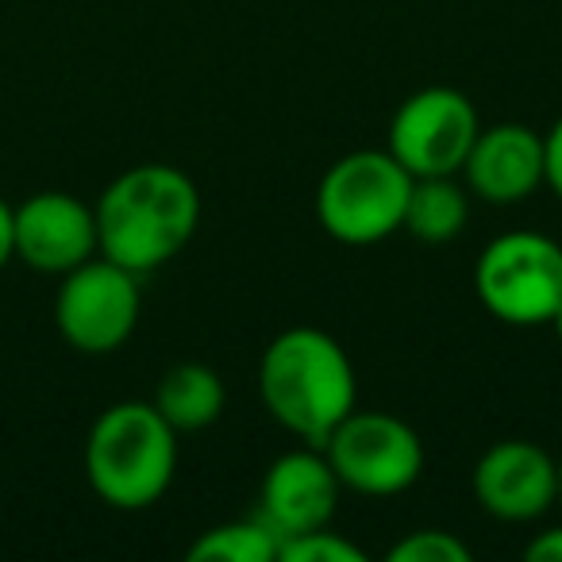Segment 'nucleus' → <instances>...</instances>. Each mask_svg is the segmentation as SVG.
Returning a JSON list of instances; mask_svg holds the SVG:
<instances>
[{
	"mask_svg": "<svg viewBox=\"0 0 562 562\" xmlns=\"http://www.w3.org/2000/svg\"><path fill=\"white\" fill-rule=\"evenodd\" d=\"M101 255L150 273L178 258L201 227V189L170 162H139L112 178L93 204Z\"/></svg>",
	"mask_w": 562,
	"mask_h": 562,
	"instance_id": "obj_1",
	"label": "nucleus"
},
{
	"mask_svg": "<svg viewBox=\"0 0 562 562\" xmlns=\"http://www.w3.org/2000/svg\"><path fill=\"white\" fill-rule=\"evenodd\" d=\"M258 397L290 436L321 447L328 431L359 408V374L331 331L297 324L266 344L258 359Z\"/></svg>",
	"mask_w": 562,
	"mask_h": 562,
	"instance_id": "obj_2",
	"label": "nucleus"
},
{
	"mask_svg": "<svg viewBox=\"0 0 562 562\" xmlns=\"http://www.w3.org/2000/svg\"><path fill=\"white\" fill-rule=\"evenodd\" d=\"M178 474V431L150 401H116L86 439L89 490L120 513H139L170 493Z\"/></svg>",
	"mask_w": 562,
	"mask_h": 562,
	"instance_id": "obj_3",
	"label": "nucleus"
},
{
	"mask_svg": "<svg viewBox=\"0 0 562 562\" xmlns=\"http://www.w3.org/2000/svg\"><path fill=\"white\" fill-rule=\"evenodd\" d=\"M413 173L390 150L362 147L336 158L316 186V220L344 247H374L405 224Z\"/></svg>",
	"mask_w": 562,
	"mask_h": 562,
	"instance_id": "obj_4",
	"label": "nucleus"
},
{
	"mask_svg": "<svg viewBox=\"0 0 562 562\" xmlns=\"http://www.w3.org/2000/svg\"><path fill=\"white\" fill-rule=\"evenodd\" d=\"M474 293L508 328H547L562 305V243L543 232H501L474 262Z\"/></svg>",
	"mask_w": 562,
	"mask_h": 562,
	"instance_id": "obj_5",
	"label": "nucleus"
},
{
	"mask_svg": "<svg viewBox=\"0 0 562 562\" xmlns=\"http://www.w3.org/2000/svg\"><path fill=\"white\" fill-rule=\"evenodd\" d=\"M339 485L362 497H397L424 474V439L382 408H351L321 443Z\"/></svg>",
	"mask_w": 562,
	"mask_h": 562,
	"instance_id": "obj_6",
	"label": "nucleus"
},
{
	"mask_svg": "<svg viewBox=\"0 0 562 562\" xmlns=\"http://www.w3.org/2000/svg\"><path fill=\"white\" fill-rule=\"evenodd\" d=\"M143 313L139 273L93 255L89 262L63 273L55 293L58 336L81 355H112L135 336Z\"/></svg>",
	"mask_w": 562,
	"mask_h": 562,
	"instance_id": "obj_7",
	"label": "nucleus"
},
{
	"mask_svg": "<svg viewBox=\"0 0 562 562\" xmlns=\"http://www.w3.org/2000/svg\"><path fill=\"white\" fill-rule=\"evenodd\" d=\"M477 132H482V116L462 89L428 86L397 104L385 150L413 178H443L462 170Z\"/></svg>",
	"mask_w": 562,
	"mask_h": 562,
	"instance_id": "obj_8",
	"label": "nucleus"
},
{
	"mask_svg": "<svg viewBox=\"0 0 562 562\" xmlns=\"http://www.w3.org/2000/svg\"><path fill=\"white\" fill-rule=\"evenodd\" d=\"M474 501L501 524H531L559 505V462L531 439H497L474 462Z\"/></svg>",
	"mask_w": 562,
	"mask_h": 562,
	"instance_id": "obj_9",
	"label": "nucleus"
},
{
	"mask_svg": "<svg viewBox=\"0 0 562 562\" xmlns=\"http://www.w3.org/2000/svg\"><path fill=\"white\" fill-rule=\"evenodd\" d=\"M12 250L32 270L63 278L74 266L101 255L93 204L63 189L32 193L12 209Z\"/></svg>",
	"mask_w": 562,
	"mask_h": 562,
	"instance_id": "obj_10",
	"label": "nucleus"
},
{
	"mask_svg": "<svg viewBox=\"0 0 562 562\" xmlns=\"http://www.w3.org/2000/svg\"><path fill=\"white\" fill-rule=\"evenodd\" d=\"M339 493H344V485H339L328 454L313 443L293 447L266 467L262 485H258V516L281 539L297 536V531L331 524L339 508Z\"/></svg>",
	"mask_w": 562,
	"mask_h": 562,
	"instance_id": "obj_11",
	"label": "nucleus"
},
{
	"mask_svg": "<svg viewBox=\"0 0 562 562\" xmlns=\"http://www.w3.org/2000/svg\"><path fill=\"white\" fill-rule=\"evenodd\" d=\"M459 178L474 201L497 209L524 204L536 189H543V132L516 120L482 127Z\"/></svg>",
	"mask_w": 562,
	"mask_h": 562,
	"instance_id": "obj_12",
	"label": "nucleus"
},
{
	"mask_svg": "<svg viewBox=\"0 0 562 562\" xmlns=\"http://www.w3.org/2000/svg\"><path fill=\"white\" fill-rule=\"evenodd\" d=\"M150 405L166 416L178 436L186 431H204L224 416L227 408V385L204 362H178L158 378V390Z\"/></svg>",
	"mask_w": 562,
	"mask_h": 562,
	"instance_id": "obj_13",
	"label": "nucleus"
},
{
	"mask_svg": "<svg viewBox=\"0 0 562 562\" xmlns=\"http://www.w3.org/2000/svg\"><path fill=\"white\" fill-rule=\"evenodd\" d=\"M467 220H470V189L462 186L459 173H443V178H413L401 232L439 247V243L459 239V235L467 232Z\"/></svg>",
	"mask_w": 562,
	"mask_h": 562,
	"instance_id": "obj_14",
	"label": "nucleus"
},
{
	"mask_svg": "<svg viewBox=\"0 0 562 562\" xmlns=\"http://www.w3.org/2000/svg\"><path fill=\"white\" fill-rule=\"evenodd\" d=\"M281 536L262 516H239V520L212 524L209 531L189 543V562H278Z\"/></svg>",
	"mask_w": 562,
	"mask_h": 562,
	"instance_id": "obj_15",
	"label": "nucleus"
},
{
	"mask_svg": "<svg viewBox=\"0 0 562 562\" xmlns=\"http://www.w3.org/2000/svg\"><path fill=\"white\" fill-rule=\"evenodd\" d=\"M278 562H367V551L339 531H331V524H324V528H308L281 539Z\"/></svg>",
	"mask_w": 562,
	"mask_h": 562,
	"instance_id": "obj_16",
	"label": "nucleus"
},
{
	"mask_svg": "<svg viewBox=\"0 0 562 562\" xmlns=\"http://www.w3.org/2000/svg\"><path fill=\"white\" fill-rule=\"evenodd\" d=\"M474 551L462 543L454 531L443 528H420L401 536L390 547V562H470Z\"/></svg>",
	"mask_w": 562,
	"mask_h": 562,
	"instance_id": "obj_17",
	"label": "nucleus"
},
{
	"mask_svg": "<svg viewBox=\"0 0 562 562\" xmlns=\"http://www.w3.org/2000/svg\"><path fill=\"white\" fill-rule=\"evenodd\" d=\"M543 186L562 201V116L543 132Z\"/></svg>",
	"mask_w": 562,
	"mask_h": 562,
	"instance_id": "obj_18",
	"label": "nucleus"
},
{
	"mask_svg": "<svg viewBox=\"0 0 562 562\" xmlns=\"http://www.w3.org/2000/svg\"><path fill=\"white\" fill-rule=\"evenodd\" d=\"M524 559L528 562H562V524L543 528L524 543Z\"/></svg>",
	"mask_w": 562,
	"mask_h": 562,
	"instance_id": "obj_19",
	"label": "nucleus"
},
{
	"mask_svg": "<svg viewBox=\"0 0 562 562\" xmlns=\"http://www.w3.org/2000/svg\"><path fill=\"white\" fill-rule=\"evenodd\" d=\"M16 258V250H12V204L0 196V270Z\"/></svg>",
	"mask_w": 562,
	"mask_h": 562,
	"instance_id": "obj_20",
	"label": "nucleus"
},
{
	"mask_svg": "<svg viewBox=\"0 0 562 562\" xmlns=\"http://www.w3.org/2000/svg\"><path fill=\"white\" fill-rule=\"evenodd\" d=\"M547 328H551V331H554V339L562 344V305L554 308V316H551V324H547Z\"/></svg>",
	"mask_w": 562,
	"mask_h": 562,
	"instance_id": "obj_21",
	"label": "nucleus"
},
{
	"mask_svg": "<svg viewBox=\"0 0 562 562\" xmlns=\"http://www.w3.org/2000/svg\"><path fill=\"white\" fill-rule=\"evenodd\" d=\"M554 462H559V505H562V454Z\"/></svg>",
	"mask_w": 562,
	"mask_h": 562,
	"instance_id": "obj_22",
	"label": "nucleus"
}]
</instances>
